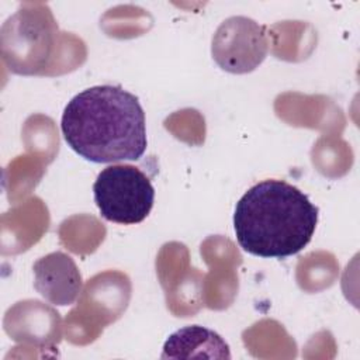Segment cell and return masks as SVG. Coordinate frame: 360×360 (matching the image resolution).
I'll list each match as a JSON object with an SVG mask.
<instances>
[{"instance_id":"5b68a950","label":"cell","mask_w":360,"mask_h":360,"mask_svg":"<svg viewBox=\"0 0 360 360\" xmlns=\"http://www.w3.org/2000/svg\"><path fill=\"white\" fill-rule=\"evenodd\" d=\"M267 53L266 28L249 17H229L219 24L212 35V59L228 73H249L264 60Z\"/></svg>"},{"instance_id":"8992f818","label":"cell","mask_w":360,"mask_h":360,"mask_svg":"<svg viewBox=\"0 0 360 360\" xmlns=\"http://www.w3.org/2000/svg\"><path fill=\"white\" fill-rule=\"evenodd\" d=\"M32 270L35 290L53 305H70L82 292V274L75 260L63 252L42 256Z\"/></svg>"},{"instance_id":"277c9868","label":"cell","mask_w":360,"mask_h":360,"mask_svg":"<svg viewBox=\"0 0 360 360\" xmlns=\"http://www.w3.org/2000/svg\"><path fill=\"white\" fill-rule=\"evenodd\" d=\"M93 195L101 217L122 225L142 222L155 202V188L149 177L132 165L103 169L93 184Z\"/></svg>"},{"instance_id":"7a4b0ae2","label":"cell","mask_w":360,"mask_h":360,"mask_svg":"<svg viewBox=\"0 0 360 360\" xmlns=\"http://www.w3.org/2000/svg\"><path fill=\"white\" fill-rule=\"evenodd\" d=\"M318 212V207L295 186L276 179L259 181L236 204V240L255 256H292L311 242Z\"/></svg>"},{"instance_id":"3957f363","label":"cell","mask_w":360,"mask_h":360,"mask_svg":"<svg viewBox=\"0 0 360 360\" xmlns=\"http://www.w3.org/2000/svg\"><path fill=\"white\" fill-rule=\"evenodd\" d=\"M58 25L48 7L18 10L1 30V53L17 75H37L48 63Z\"/></svg>"},{"instance_id":"6da1fadb","label":"cell","mask_w":360,"mask_h":360,"mask_svg":"<svg viewBox=\"0 0 360 360\" xmlns=\"http://www.w3.org/2000/svg\"><path fill=\"white\" fill-rule=\"evenodd\" d=\"M60 129L70 149L94 163L138 160L148 146L143 108L121 86H93L76 94L63 110Z\"/></svg>"},{"instance_id":"52a82bcc","label":"cell","mask_w":360,"mask_h":360,"mask_svg":"<svg viewBox=\"0 0 360 360\" xmlns=\"http://www.w3.org/2000/svg\"><path fill=\"white\" fill-rule=\"evenodd\" d=\"M162 359H231L228 343L214 330L190 325L173 332L163 345Z\"/></svg>"}]
</instances>
